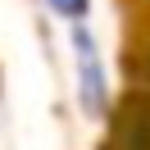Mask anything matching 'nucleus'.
<instances>
[{
    "mask_svg": "<svg viewBox=\"0 0 150 150\" xmlns=\"http://www.w3.org/2000/svg\"><path fill=\"white\" fill-rule=\"evenodd\" d=\"M105 150H150V96H127Z\"/></svg>",
    "mask_w": 150,
    "mask_h": 150,
    "instance_id": "obj_1",
    "label": "nucleus"
},
{
    "mask_svg": "<svg viewBox=\"0 0 150 150\" xmlns=\"http://www.w3.org/2000/svg\"><path fill=\"white\" fill-rule=\"evenodd\" d=\"M77 41V68H82V109L86 114H105V77H100V59H96V46L86 41V32H73Z\"/></svg>",
    "mask_w": 150,
    "mask_h": 150,
    "instance_id": "obj_2",
    "label": "nucleus"
},
{
    "mask_svg": "<svg viewBox=\"0 0 150 150\" xmlns=\"http://www.w3.org/2000/svg\"><path fill=\"white\" fill-rule=\"evenodd\" d=\"M50 5H55L59 14H68V18H82L86 14V0H50Z\"/></svg>",
    "mask_w": 150,
    "mask_h": 150,
    "instance_id": "obj_3",
    "label": "nucleus"
}]
</instances>
